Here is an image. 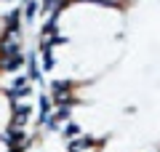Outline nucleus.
Returning a JSON list of instances; mask_svg holds the SVG:
<instances>
[{"label":"nucleus","mask_w":160,"mask_h":152,"mask_svg":"<svg viewBox=\"0 0 160 152\" xmlns=\"http://www.w3.org/2000/svg\"><path fill=\"white\" fill-rule=\"evenodd\" d=\"M22 141H24V134H22L19 128H16V125H13V128L8 131V144H11V147H19Z\"/></svg>","instance_id":"obj_3"},{"label":"nucleus","mask_w":160,"mask_h":152,"mask_svg":"<svg viewBox=\"0 0 160 152\" xmlns=\"http://www.w3.org/2000/svg\"><path fill=\"white\" fill-rule=\"evenodd\" d=\"M11 152H22V149H19V147H13V149H11Z\"/></svg>","instance_id":"obj_7"},{"label":"nucleus","mask_w":160,"mask_h":152,"mask_svg":"<svg viewBox=\"0 0 160 152\" xmlns=\"http://www.w3.org/2000/svg\"><path fill=\"white\" fill-rule=\"evenodd\" d=\"M64 136H67V139H75V136H78V125H67V128H64Z\"/></svg>","instance_id":"obj_5"},{"label":"nucleus","mask_w":160,"mask_h":152,"mask_svg":"<svg viewBox=\"0 0 160 152\" xmlns=\"http://www.w3.org/2000/svg\"><path fill=\"white\" fill-rule=\"evenodd\" d=\"M19 67H22V56H13V59H3V69H8V72H16Z\"/></svg>","instance_id":"obj_4"},{"label":"nucleus","mask_w":160,"mask_h":152,"mask_svg":"<svg viewBox=\"0 0 160 152\" xmlns=\"http://www.w3.org/2000/svg\"><path fill=\"white\" fill-rule=\"evenodd\" d=\"M35 6H38V3H27V16H32V13H35Z\"/></svg>","instance_id":"obj_6"},{"label":"nucleus","mask_w":160,"mask_h":152,"mask_svg":"<svg viewBox=\"0 0 160 152\" xmlns=\"http://www.w3.org/2000/svg\"><path fill=\"white\" fill-rule=\"evenodd\" d=\"M69 83H53V96H56L59 101H64V99H69Z\"/></svg>","instance_id":"obj_2"},{"label":"nucleus","mask_w":160,"mask_h":152,"mask_svg":"<svg viewBox=\"0 0 160 152\" xmlns=\"http://www.w3.org/2000/svg\"><path fill=\"white\" fill-rule=\"evenodd\" d=\"M22 45H19V40H16V35H6V40L0 43V56L3 59H13V56H22Z\"/></svg>","instance_id":"obj_1"}]
</instances>
